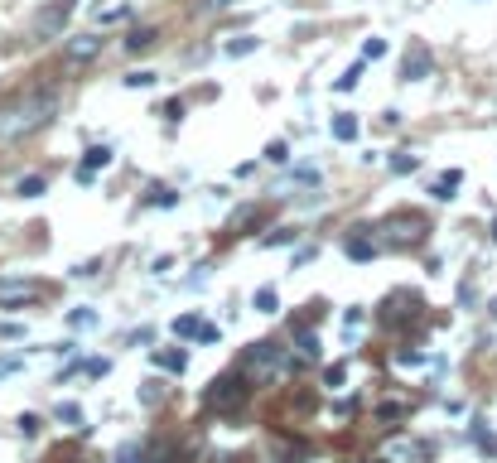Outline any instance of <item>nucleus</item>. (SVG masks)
Masks as SVG:
<instances>
[{
  "label": "nucleus",
  "mask_w": 497,
  "mask_h": 463,
  "mask_svg": "<svg viewBox=\"0 0 497 463\" xmlns=\"http://www.w3.org/2000/svg\"><path fill=\"white\" fill-rule=\"evenodd\" d=\"M97 49H102V39H97V34H83V39H73V44H68V58L78 63V58H92Z\"/></svg>",
  "instance_id": "2eb2a0df"
},
{
  "label": "nucleus",
  "mask_w": 497,
  "mask_h": 463,
  "mask_svg": "<svg viewBox=\"0 0 497 463\" xmlns=\"http://www.w3.org/2000/svg\"><path fill=\"white\" fill-rule=\"evenodd\" d=\"M280 367H285V353H280V343H251L247 353H242V377H276Z\"/></svg>",
  "instance_id": "7ed1b4c3"
},
{
  "label": "nucleus",
  "mask_w": 497,
  "mask_h": 463,
  "mask_svg": "<svg viewBox=\"0 0 497 463\" xmlns=\"http://www.w3.org/2000/svg\"><path fill=\"white\" fill-rule=\"evenodd\" d=\"M290 242H295V227H280L271 237H261V246H290Z\"/></svg>",
  "instance_id": "a878e982"
},
{
  "label": "nucleus",
  "mask_w": 497,
  "mask_h": 463,
  "mask_svg": "<svg viewBox=\"0 0 497 463\" xmlns=\"http://www.w3.org/2000/svg\"><path fill=\"white\" fill-rule=\"evenodd\" d=\"M333 140H343V145H348V140H358V116H348V111H338V116H333Z\"/></svg>",
  "instance_id": "9b49d317"
},
{
  "label": "nucleus",
  "mask_w": 497,
  "mask_h": 463,
  "mask_svg": "<svg viewBox=\"0 0 497 463\" xmlns=\"http://www.w3.org/2000/svg\"><path fill=\"white\" fill-rule=\"evenodd\" d=\"M107 164H111V150L107 145H92V150L83 155V164H78V184H87V179H92L97 169H107Z\"/></svg>",
  "instance_id": "0eeeda50"
},
{
  "label": "nucleus",
  "mask_w": 497,
  "mask_h": 463,
  "mask_svg": "<svg viewBox=\"0 0 497 463\" xmlns=\"http://www.w3.org/2000/svg\"><path fill=\"white\" fill-rule=\"evenodd\" d=\"M39 300V285H0V304L15 309V304H34Z\"/></svg>",
  "instance_id": "6e6552de"
},
{
  "label": "nucleus",
  "mask_w": 497,
  "mask_h": 463,
  "mask_svg": "<svg viewBox=\"0 0 497 463\" xmlns=\"http://www.w3.org/2000/svg\"><path fill=\"white\" fill-rule=\"evenodd\" d=\"M382 54H387V39H367L362 44V63H377Z\"/></svg>",
  "instance_id": "b1692460"
},
{
  "label": "nucleus",
  "mask_w": 497,
  "mask_h": 463,
  "mask_svg": "<svg viewBox=\"0 0 497 463\" xmlns=\"http://www.w3.org/2000/svg\"><path fill=\"white\" fill-rule=\"evenodd\" d=\"M343 377H348V367H343V362L324 367V386H343Z\"/></svg>",
  "instance_id": "bb28decb"
},
{
  "label": "nucleus",
  "mask_w": 497,
  "mask_h": 463,
  "mask_svg": "<svg viewBox=\"0 0 497 463\" xmlns=\"http://www.w3.org/2000/svg\"><path fill=\"white\" fill-rule=\"evenodd\" d=\"M20 430L25 435H39V415H20Z\"/></svg>",
  "instance_id": "473e14b6"
},
{
  "label": "nucleus",
  "mask_w": 497,
  "mask_h": 463,
  "mask_svg": "<svg viewBox=\"0 0 497 463\" xmlns=\"http://www.w3.org/2000/svg\"><path fill=\"white\" fill-rule=\"evenodd\" d=\"M415 169H420L415 155H391V174H415Z\"/></svg>",
  "instance_id": "5701e85b"
},
{
  "label": "nucleus",
  "mask_w": 497,
  "mask_h": 463,
  "mask_svg": "<svg viewBox=\"0 0 497 463\" xmlns=\"http://www.w3.org/2000/svg\"><path fill=\"white\" fill-rule=\"evenodd\" d=\"M73 5H78V0H54V5H49V10L39 15V34H44V39H54L58 29L68 25V15H73Z\"/></svg>",
  "instance_id": "20e7f679"
},
{
  "label": "nucleus",
  "mask_w": 497,
  "mask_h": 463,
  "mask_svg": "<svg viewBox=\"0 0 497 463\" xmlns=\"http://www.w3.org/2000/svg\"><path fill=\"white\" fill-rule=\"evenodd\" d=\"M295 353L300 357H319V338L309 328H295Z\"/></svg>",
  "instance_id": "a211bd4d"
},
{
  "label": "nucleus",
  "mask_w": 497,
  "mask_h": 463,
  "mask_svg": "<svg viewBox=\"0 0 497 463\" xmlns=\"http://www.w3.org/2000/svg\"><path fill=\"white\" fill-rule=\"evenodd\" d=\"M256 49H261L256 34H242V39H227V44H222V54H227V58H247V54H256Z\"/></svg>",
  "instance_id": "f8f14e48"
},
{
  "label": "nucleus",
  "mask_w": 497,
  "mask_h": 463,
  "mask_svg": "<svg viewBox=\"0 0 497 463\" xmlns=\"http://www.w3.org/2000/svg\"><path fill=\"white\" fill-rule=\"evenodd\" d=\"M314 256H319V246H300V251H295V266H304V261H314Z\"/></svg>",
  "instance_id": "2f4dec72"
},
{
  "label": "nucleus",
  "mask_w": 497,
  "mask_h": 463,
  "mask_svg": "<svg viewBox=\"0 0 497 463\" xmlns=\"http://www.w3.org/2000/svg\"><path fill=\"white\" fill-rule=\"evenodd\" d=\"M155 367H165V372H184V367H189V353H179V348H174V353H155Z\"/></svg>",
  "instance_id": "aec40b11"
},
{
  "label": "nucleus",
  "mask_w": 497,
  "mask_h": 463,
  "mask_svg": "<svg viewBox=\"0 0 497 463\" xmlns=\"http://www.w3.org/2000/svg\"><path fill=\"white\" fill-rule=\"evenodd\" d=\"M459 184H464V174H459V169H444L440 179H435V198H440V203H449V198H454V189H459Z\"/></svg>",
  "instance_id": "9d476101"
},
{
  "label": "nucleus",
  "mask_w": 497,
  "mask_h": 463,
  "mask_svg": "<svg viewBox=\"0 0 497 463\" xmlns=\"http://www.w3.org/2000/svg\"><path fill=\"white\" fill-rule=\"evenodd\" d=\"M44 189H49V184H44V174H25V179L15 184V193H20V198H39Z\"/></svg>",
  "instance_id": "6ab92c4d"
},
{
  "label": "nucleus",
  "mask_w": 497,
  "mask_h": 463,
  "mask_svg": "<svg viewBox=\"0 0 497 463\" xmlns=\"http://www.w3.org/2000/svg\"><path fill=\"white\" fill-rule=\"evenodd\" d=\"M377 415H382V420H401V415H406V401H382Z\"/></svg>",
  "instance_id": "cd10ccee"
},
{
  "label": "nucleus",
  "mask_w": 497,
  "mask_h": 463,
  "mask_svg": "<svg viewBox=\"0 0 497 463\" xmlns=\"http://www.w3.org/2000/svg\"><path fill=\"white\" fill-rule=\"evenodd\" d=\"M54 415L63 420V425H83V406H73V401H63V406H58Z\"/></svg>",
  "instance_id": "412c9836"
},
{
  "label": "nucleus",
  "mask_w": 497,
  "mask_h": 463,
  "mask_svg": "<svg viewBox=\"0 0 497 463\" xmlns=\"http://www.w3.org/2000/svg\"><path fill=\"white\" fill-rule=\"evenodd\" d=\"M266 160L271 164H290V145H285V140H271V145H266Z\"/></svg>",
  "instance_id": "4be33fe9"
},
{
  "label": "nucleus",
  "mask_w": 497,
  "mask_h": 463,
  "mask_svg": "<svg viewBox=\"0 0 497 463\" xmlns=\"http://www.w3.org/2000/svg\"><path fill=\"white\" fill-rule=\"evenodd\" d=\"M222 5H232V0H203V10H222Z\"/></svg>",
  "instance_id": "72a5a7b5"
},
{
  "label": "nucleus",
  "mask_w": 497,
  "mask_h": 463,
  "mask_svg": "<svg viewBox=\"0 0 497 463\" xmlns=\"http://www.w3.org/2000/svg\"><path fill=\"white\" fill-rule=\"evenodd\" d=\"M348 256H353V261H372V256H377V242H372V237H348Z\"/></svg>",
  "instance_id": "dca6fc26"
},
{
  "label": "nucleus",
  "mask_w": 497,
  "mask_h": 463,
  "mask_svg": "<svg viewBox=\"0 0 497 463\" xmlns=\"http://www.w3.org/2000/svg\"><path fill=\"white\" fill-rule=\"evenodd\" d=\"M425 73H430V49H425V44H411V49H406V58H401V78H406V82H420Z\"/></svg>",
  "instance_id": "39448f33"
},
{
  "label": "nucleus",
  "mask_w": 497,
  "mask_h": 463,
  "mask_svg": "<svg viewBox=\"0 0 497 463\" xmlns=\"http://www.w3.org/2000/svg\"><path fill=\"white\" fill-rule=\"evenodd\" d=\"M150 203H155V208H174L179 193H174V189H150Z\"/></svg>",
  "instance_id": "393cba45"
},
{
  "label": "nucleus",
  "mask_w": 497,
  "mask_h": 463,
  "mask_svg": "<svg viewBox=\"0 0 497 463\" xmlns=\"http://www.w3.org/2000/svg\"><path fill=\"white\" fill-rule=\"evenodd\" d=\"M377 463H382V459H377Z\"/></svg>",
  "instance_id": "c9c22d12"
},
{
  "label": "nucleus",
  "mask_w": 497,
  "mask_h": 463,
  "mask_svg": "<svg viewBox=\"0 0 497 463\" xmlns=\"http://www.w3.org/2000/svg\"><path fill=\"white\" fill-rule=\"evenodd\" d=\"M155 39H160L155 29H150V25H140V29H131V34H126V49H131V54H145V49H150Z\"/></svg>",
  "instance_id": "ddd939ff"
},
{
  "label": "nucleus",
  "mask_w": 497,
  "mask_h": 463,
  "mask_svg": "<svg viewBox=\"0 0 497 463\" xmlns=\"http://www.w3.org/2000/svg\"><path fill=\"white\" fill-rule=\"evenodd\" d=\"M271 449H276L285 463H304V454H309L300 439H290V435H276V439H271Z\"/></svg>",
  "instance_id": "1a4fd4ad"
},
{
  "label": "nucleus",
  "mask_w": 497,
  "mask_h": 463,
  "mask_svg": "<svg viewBox=\"0 0 497 463\" xmlns=\"http://www.w3.org/2000/svg\"><path fill=\"white\" fill-rule=\"evenodd\" d=\"M174 333L179 338H198V343H218V328L194 319V314H184V319H174Z\"/></svg>",
  "instance_id": "423d86ee"
},
{
  "label": "nucleus",
  "mask_w": 497,
  "mask_h": 463,
  "mask_svg": "<svg viewBox=\"0 0 497 463\" xmlns=\"http://www.w3.org/2000/svg\"><path fill=\"white\" fill-rule=\"evenodd\" d=\"M247 391H251V386H247V377H242V372H227V377H218V382L203 391V406L218 410V415H232V410L247 401Z\"/></svg>",
  "instance_id": "f03ea898"
},
{
  "label": "nucleus",
  "mask_w": 497,
  "mask_h": 463,
  "mask_svg": "<svg viewBox=\"0 0 497 463\" xmlns=\"http://www.w3.org/2000/svg\"><path fill=\"white\" fill-rule=\"evenodd\" d=\"M58 107V97L54 92H29L20 107H10V111H0V136L5 140H15V136H25V131H39L49 116H54Z\"/></svg>",
  "instance_id": "f257e3e1"
},
{
  "label": "nucleus",
  "mask_w": 497,
  "mask_h": 463,
  "mask_svg": "<svg viewBox=\"0 0 497 463\" xmlns=\"http://www.w3.org/2000/svg\"><path fill=\"white\" fill-rule=\"evenodd\" d=\"M362 73H367V63H353V68H348L343 78H333V92H353V87L362 82Z\"/></svg>",
  "instance_id": "f3484780"
},
{
  "label": "nucleus",
  "mask_w": 497,
  "mask_h": 463,
  "mask_svg": "<svg viewBox=\"0 0 497 463\" xmlns=\"http://www.w3.org/2000/svg\"><path fill=\"white\" fill-rule=\"evenodd\" d=\"M251 304H256V314H276V309H280V295H276V285H261V290L251 295Z\"/></svg>",
  "instance_id": "4468645a"
},
{
  "label": "nucleus",
  "mask_w": 497,
  "mask_h": 463,
  "mask_svg": "<svg viewBox=\"0 0 497 463\" xmlns=\"http://www.w3.org/2000/svg\"><path fill=\"white\" fill-rule=\"evenodd\" d=\"M150 82H155V73H150V68H140V73H131V78H126V87H150Z\"/></svg>",
  "instance_id": "c85d7f7f"
},
{
  "label": "nucleus",
  "mask_w": 497,
  "mask_h": 463,
  "mask_svg": "<svg viewBox=\"0 0 497 463\" xmlns=\"http://www.w3.org/2000/svg\"><path fill=\"white\" fill-rule=\"evenodd\" d=\"M179 116H184V102H179V97H174V102H165V121H179Z\"/></svg>",
  "instance_id": "7c9ffc66"
},
{
  "label": "nucleus",
  "mask_w": 497,
  "mask_h": 463,
  "mask_svg": "<svg viewBox=\"0 0 497 463\" xmlns=\"http://www.w3.org/2000/svg\"><path fill=\"white\" fill-rule=\"evenodd\" d=\"M493 242H497V218H493Z\"/></svg>",
  "instance_id": "f704fd0d"
},
{
  "label": "nucleus",
  "mask_w": 497,
  "mask_h": 463,
  "mask_svg": "<svg viewBox=\"0 0 497 463\" xmlns=\"http://www.w3.org/2000/svg\"><path fill=\"white\" fill-rule=\"evenodd\" d=\"M73 328H97V314H92V309H78V314H73Z\"/></svg>",
  "instance_id": "c756f323"
}]
</instances>
